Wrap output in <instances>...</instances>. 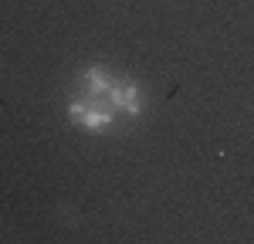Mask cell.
Listing matches in <instances>:
<instances>
[{
    "label": "cell",
    "mask_w": 254,
    "mask_h": 244,
    "mask_svg": "<svg viewBox=\"0 0 254 244\" xmlns=\"http://www.w3.org/2000/svg\"><path fill=\"white\" fill-rule=\"evenodd\" d=\"M68 116L75 125H81L85 132H105L112 122H116V109L109 105L105 99H75L68 105Z\"/></svg>",
    "instance_id": "obj_1"
},
{
    "label": "cell",
    "mask_w": 254,
    "mask_h": 244,
    "mask_svg": "<svg viewBox=\"0 0 254 244\" xmlns=\"http://www.w3.org/2000/svg\"><path fill=\"white\" fill-rule=\"evenodd\" d=\"M105 102L116 109V112H126V116H142V92H139L136 81H112V88H109V95H105Z\"/></svg>",
    "instance_id": "obj_2"
},
{
    "label": "cell",
    "mask_w": 254,
    "mask_h": 244,
    "mask_svg": "<svg viewBox=\"0 0 254 244\" xmlns=\"http://www.w3.org/2000/svg\"><path fill=\"white\" fill-rule=\"evenodd\" d=\"M112 81H116V78H112L105 68L92 64V68L81 71V95H85V99H105L109 88H112Z\"/></svg>",
    "instance_id": "obj_3"
}]
</instances>
